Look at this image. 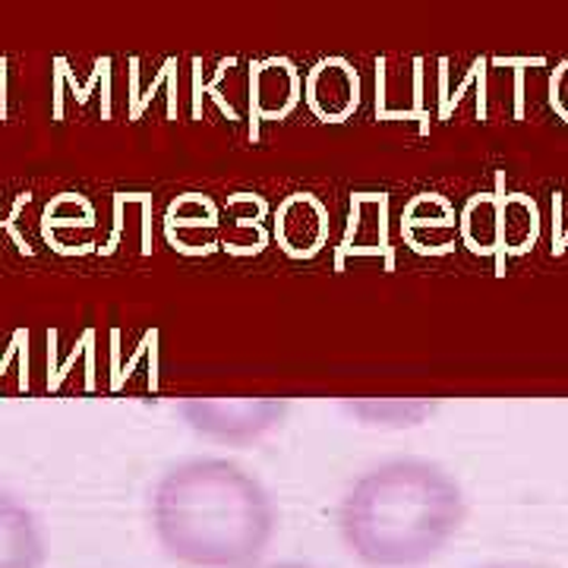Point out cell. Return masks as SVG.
I'll use <instances>...</instances> for the list:
<instances>
[{"mask_svg":"<svg viewBox=\"0 0 568 568\" xmlns=\"http://www.w3.org/2000/svg\"><path fill=\"white\" fill-rule=\"evenodd\" d=\"M159 547L186 568H250L278 530L272 493L227 458H190L152 489Z\"/></svg>","mask_w":568,"mask_h":568,"instance_id":"6da1fadb","label":"cell"},{"mask_svg":"<svg viewBox=\"0 0 568 568\" xmlns=\"http://www.w3.org/2000/svg\"><path fill=\"white\" fill-rule=\"evenodd\" d=\"M465 518V489L446 467L392 458L347 487L338 530L366 568H420L458 537Z\"/></svg>","mask_w":568,"mask_h":568,"instance_id":"7a4b0ae2","label":"cell"},{"mask_svg":"<svg viewBox=\"0 0 568 568\" xmlns=\"http://www.w3.org/2000/svg\"><path fill=\"white\" fill-rule=\"evenodd\" d=\"M196 433L212 439H256L278 424L287 405L282 402H190L183 407Z\"/></svg>","mask_w":568,"mask_h":568,"instance_id":"3957f363","label":"cell"},{"mask_svg":"<svg viewBox=\"0 0 568 568\" xmlns=\"http://www.w3.org/2000/svg\"><path fill=\"white\" fill-rule=\"evenodd\" d=\"M48 544L36 511L0 489V568H44Z\"/></svg>","mask_w":568,"mask_h":568,"instance_id":"277c9868","label":"cell"},{"mask_svg":"<svg viewBox=\"0 0 568 568\" xmlns=\"http://www.w3.org/2000/svg\"><path fill=\"white\" fill-rule=\"evenodd\" d=\"M272 568H313V566H301V562H282V566H272Z\"/></svg>","mask_w":568,"mask_h":568,"instance_id":"5b68a950","label":"cell"},{"mask_svg":"<svg viewBox=\"0 0 568 568\" xmlns=\"http://www.w3.org/2000/svg\"><path fill=\"white\" fill-rule=\"evenodd\" d=\"M489 568H530V566H489Z\"/></svg>","mask_w":568,"mask_h":568,"instance_id":"8992f818","label":"cell"}]
</instances>
